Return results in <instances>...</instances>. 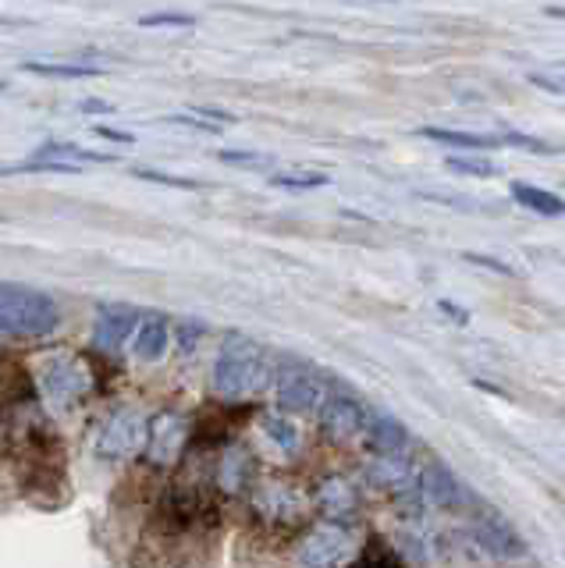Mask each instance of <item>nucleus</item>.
Instances as JSON below:
<instances>
[{
  "instance_id": "nucleus-1",
  "label": "nucleus",
  "mask_w": 565,
  "mask_h": 568,
  "mask_svg": "<svg viewBox=\"0 0 565 568\" xmlns=\"http://www.w3.org/2000/svg\"><path fill=\"white\" fill-rule=\"evenodd\" d=\"M267 380H271V363L264 348L246 338H228L214 363V395L224 402H246L264 391Z\"/></svg>"
},
{
  "instance_id": "nucleus-2",
  "label": "nucleus",
  "mask_w": 565,
  "mask_h": 568,
  "mask_svg": "<svg viewBox=\"0 0 565 568\" xmlns=\"http://www.w3.org/2000/svg\"><path fill=\"white\" fill-rule=\"evenodd\" d=\"M57 327V306L29 284L0 281V334L8 338H47Z\"/></svg>"
},
{
  "instance_id": "nucleus-3",
  "label": "nucleus",
  "mask_w": 565,
  "mask_h": 568,
  "mask_svg": "<svg viewBox=\"0 0 565 568\" xmlns=\"http://www.w3.org/2000/svg\"><path fill=\"white\" fill-rule=\"evenodd\" d=\"M356 558V537L342 522H320L299 544L303 568H345Z\"/></svg>"
},
{
  "instance_id": "nucleus-4",
  "label": "nucleus",
  "mask_w": 565,
  "mask_h": 568,
  "mask_svg": "<svg viewBox=\"0 0 565 568\" xmlns=\"http://www.w3.org/2000/svg\"><path fill=\"white\" fill-rule=\"evenodd\" d=\"M146 430H150V423H146L143 412L139 409H118L104 426H100L97 451L111 462L132 459L146 448Z\"/></svg>"
},
{
  "instance_id": "nucleus-5",
  "label": "nucleus",
  "mask_w": 565,
  "mask_h": 568,
  "mask_svg": "<svg viewBox=\"0 0 565 568\" xmlns=\"http://www.w3.org/2000/svg\"><path fill=\"white\" fill-rule=\"evenodd\" d=\"M306 494L295 483L285 480H267L253 490V512L260 515L267 526H295L306 515Z\"/></svg>"
},
{
  "instance_id": "nucleus-6",
  "label": "nucleus",
  "mask_w": 565,
  "mask_h": 568,
  "mask_svg": "<svg viewBox=\"0 0 565 568\" xmlns=\"http://www.w3.org/2000/svg\"><path fill=\"white\" fill-rule=\"evenodd\" d=\"M185 444H189V423L178 416V412H160V416L150 419L143 451L157 469H171L175 462L182 459Z\"/></svg>"
},
{
  "instance_id": "nucleus-7",
  "label": "nucleus",
  "mask_w": 565,
  "mask_h": 568,
  "mask_svg": "<svg viewBox=\"0 0 565 568\" xmlns=\"http://www.w3.org/2000/svg\"><path fill=\"white\" fill-rule=\"evenodd\" d=\"M89 391V373L79 359H50L43 366V395L57 409L79 405V398Z\"/></svg>"
},
{
  "instance_id": "nucleus-8",
  "label": "nucleus",
  "mask_w": 565,
  "mask_h": 568,
  "mask_svg": "<svg viewBox=\"0 0 565 568\" xmlns=\"http://www.w3.org/2000/svg\"><path fill=\"white\" fill-rule=\"evenodd\" d=\"M328 398L324 380L303 366H285L278 373V402L285 412H313Z\"/></svg>"
},
{
  "instance_id": "nucleus-9",
  "label": "nucleus",
  "mask_w": 565,
  "mask_h": 568,
  "mask_svg": "<svg viewBox=\"0 0 565 568\" xmlns=\"http://www.w3.org/2000/svg\"><path fill=\"white\" fill-rule=\"evenodd\" d=\"M363 426H367V412L356 398L331 395L320 402V430H324L331 441H352Z\"/></svg>"
},
{
  "instance_id": "nucleus-10",
  "label": "nucleus",
  "mask_w": 565,
  "mask_h": 568,
  "mask_svg": "<svg viewBox=\"0 0 565 568\" xmlns=\"http://www.w3.org/2000/svg\"><path fill=\"white\" fill-rule=\"evenodd\" d=\"M136 309L128 306H104L97 313V324H93V345L104 348V352H118V348L136 334Z\"/></svg>"
},
{
  "instance_id": "nucleus-11",
  "label": "nucleus",
  "mask_w": 565,
  "mask_h": 568,
  "mask_svg": "<svg viewBox=\"0 0 565 568\" xmlns=\"http://www.w3.org/2000/svg\"><path fill=\"white\" fill-rule=\"evenodd\" d=\"M423 139L448 142V146H466V150H495V146H526V150H544L537 139L526 135H473V132H452V128H423Z\"/></svg>"
},
{
  "instance_id": "nucleus-12",
  "label": "nucleus",
  "mask_w": 565,
  "mask_h": 568,
  "mask_svg": "<svg viewBox=\"0 0 565 568\" xmlns=\"http://www.w3.org/2000/svg\"><path fill=\"white\" fill-rule=\"evenodd\" d=\"M420 490H423V498L438 508H459L462 501H466V490H462V483L455 480V473L441 466V462H431V466L423 469Z\"/></svg>"
},
{
  "instance_id": "nucleus-13",
  "label": "nucleus",
  "mask_w": 565,
  "mask_h": 568,
  "mask_svg": "<svg viewBox=\"0 0 565 568\" xmlns=\"http://www.w3.org/2000/svg\"><path fill=\"white\" fill-rule=\"evenodd\" d=\"M477 540L487 554H495V558H519L526 551L519 533L502 519V515H484L477 522Z\"/></svg>"
},
{
  "instance_id": "nucleus-14",
  "label": "nucleus",
  "mask_w": 565,
  "mask_h": 568,
  "mask_svg": "<svg viewBox=\"0 0 565 568\" xmlns=\"http://www.w3.org/2000/svg\"><path fill=\"white\" fill-rule=\"evenodd\" d=\"M249 476H253L249 451L242 444H228L221 451V459H217V466H214V487H221L224 494H239V490H246Z\"/></svg>"
},
{
  "instance_id": "nucleus-15",
  "label": "nucleus",
  "mask_w": 565,
  "mask_h": 568,
  "mask_svg": "<svg viewBox=\"0 0 565 568\" xmlns=\"http://www.w3.org/2000/svg\"><path fill=\"white\" fill-rule=\"evenodd\" d=\"M356 505H359L356 487L349 480H342V476H328V480L317 487V508L328 522L349 519V515L356 512Z\"/></svg>"
},
{
  "instance_id": "nucleus-16",
  "label": "nucleus",
  "mask_w": 565,
  "mask_h": 568,
  "mask_svg": "<svg viewBox=\"0 0 565 568\" xmlns=\"http://www.w3.org/2000/svg\"><path fill=\"white\" fill-rule=\"evenodd\" d=\"M367 437H370V444H374V451H381V455H402V451L409 448V434H406V426L391 419V416H384V412H374V416H367Z\"/></svg>"
},
{
  "instance_id": "nucleus-17",
  "label": "nucleus",
  "mask_w": 565,
  "mask_h": 568,
  "mask_svg": "<svg viewBox=\"0 0 565 568\" xmlns=\"http://www.w3.org/2000/svg\"><path fill=\"white\" fill-rule=\"evenodd\" d=\"M168 341H171V331L164 324L160 317H146L143 324H136V338H132V352L136 359L143 363H157L168 352Z\"/></svg>"
},
{
  "instance_id": "nucleus-18",
  "label": "nucleus",
  "mask_w": 565,
  "mask_h": 568,
  "mask_svg": "<svg viewBox=\"0 0 565 568\" xmlns=\"http://www.w3.org/2000/svg\"><path fill=\"white\" fill-rule=\"evenodd\" d=\"M512 196H516L519 206H526V210H534L541 217H565V199L555 196V192L541 189V185L516 182V185H512Z\"/></svg>"
},
{
  "instance_id": "nucleus-19",
  "label": "nucleus",
  "mask_w": 565,
  "mask_h": 568,
  "mask_svg": "<svg viewBox=\"0 0 565 568\" xmlns=\"http://www.w3.org/2000/svg\"><path fill=\"white\" fill-rule=\"evenodd\" d=\"M25 72L43 75V79H97L100 68L93 64H57V61H25Z\"/></svg>"
},
{
  "instance_id": "nucleus-20",
  "label": "nucleus",
  "mask_w": 565,
  "mask_h": 568,
  "mask_svg": "<svg viewBox=\"0 0 565 568\" xmlns=\"http://www.w3.org/2000/svg\"><path fill=\"white\" fill-rule=\"evenodd\" d=\"M36 157H47V160H64V164H107V157H100V153L86 150V146H75V142H43L40 150H36Z\"/></svg>"
},
{
  "instance_id": "nucleus-21",
  "label": "nucleus",
  "mask_w": 565,
  "mask_h": 568,
  "mask_svg": "<svg viewBox=\"0 0 565 568\" xmlns=\"http://www.w3.org/2000/svg\"><path fill=\"white\" fill-rule=\"evenodd\" d=\"M264 434L271 437V441L285 451V455H292L295 448H299V430L288 423V419H281V416H264Z\"/></svg>"
},
{
  "instance_id": "nucleus-22",
  "label": "nucleus",
  "mask_w": 565,
  "mask_h": 568,
  "mask_svg": "<svg viewBox=\"0 0 565 568\" xmlns=\"http://www.w3.org/2000/svg\"><path fill=\"white\" fill-rule=\"evenodd\" d=\"M271 185H278V189H288V192H306V189H320V185H328V175H320V171L271 175Z\"/></svg>"
},
{
  "instance_id": "nucleus-23",
  "label": "nucleus",
  "mask_w": 565,
  "mask_h": 568,
  "mask_svg": "<svg viewBox=\"0 0 565 568\" xmlns=\"http://www.w3.org/2000/svg\"><path fill=\"white\" fill-rule=\"evenodd\" d=\"M139 25H143V29H192V25H196V18L192 15H143L139 18Z\"/></svg>"
},
{
  "instance_id": "nucleus-24",
  "label": "nucleus",
  "mask_w": 565,
  "mask_h": 568,
  "mask_svg": "<svg viewBox=\"0 0 565 568\" xmlns=\"http://www.w3.org/2000/svg\"><path fill=\"white\" fill-rule=\"evenodd\" d=\"M136 178H146V182H160V185H175V189H200L196 178H178L168 171H150V167H139Z\"/></svg>"
},
{
  "instance_id": "nucleus-25",
  "label": "nucleus",
  "mask_w": 565,
  "mask_h": 568,
  "mask_svg": "<svg viewBox=\"0 0 565 568\" xmlns=\"http://www.w3.org/2000/svg\"><path fill=\"white\" fill-rule=\"evenodd\" d=\"M367 568H402V565H398V558L381 544V540H374V547L367 551Z\"/></svg>"
},
{
  "instance_id": "nucleus-26",
  "label": "nucleus",
  "mask_w": 565,
  "mask_h": 568,
  "mask_svg": "<svg viewBox=\"0 0 565 568\" xmlns=\"http://www.w3.org/2000/svg\"><path fill=\"white\" fill-rule=\"evenodd\" d=\"M452 171H462V175H477V178H491L495 167L491 164H477V160H466V157H452Z\"/></svg>"
},
{
  "instance_id": "nucleus-27",
  "label": "nucleus",
  "mask_w": 565,
  "mask_h": 568,
  "mask_svg": "<svg viewBox=\"0 0 565 568\" xmlns=\"http://www.w3.org/2000/svg\"><path fill=\"white\" fill-rule=\"evenodd\" d=\"M221 160L235 164V167H260V164H267V157H260V153H242V150H224Z\"/></svg>"
},
{
  "instance_id": "nucleus-28",
  "label": "nucleus",
  "mask_w": 565,
  "mask_h": 568,
  "mask_svg": "<svg viewBox=\"0 0 565 568\" xmlns=\"http://www.w3.org/2000/svg\"><path fill=\"white\" fill-rule=\"evenodd\" d=\"M97 135H100V139H111V142H136V135L118 132V128H104V125L97 128Z\"/></svg>"
},
{
  "instance_id": "nucleus-29",
  "label": "nucleus",
  "mask_w": 565,
  "mask_h": 568,
  "mask_svg": "<svg viewBox=\"0 0 565 568\" xmlns=\"http://www.w3.org/2000/svg\"><path fill=\"white\" fill-rule=\"evenodd\" d=\"M82 111L86 114H114V107H111V103H104V100H86Z\"/></svg>"
},
{
  "instance_id": "nucleus-30",
  "label": "nucleus",
  "mask_w": 565,
  "mask_h": 568,
  "mask_svg": "<svg viewBox=\"0 0 565 568\" xmlns=\"http://www.w3.org/2000/svg\"><path fill=\"white\" fill-rule=\"evenodd\" d=\"M0 89H4V82H0Z\"/></svg>"
},
{
  "instance_id": "nucleus-31",
  "label": "nucleus",
  "mask_w": 565,
  "mask_h": 568,
  "mask_svg": "<svg viewBox=\"0 0 565 568\" xmlns=\"http://www.w3.org/2000/svg\"><path fill=\"white\" fill-rule=\"evenodd\" d=\"M562 89H565V82H562Z\"/></svg>"
},
{
  "instance_id": "nucleus-32",
  "label": "nucleus",
  "mask_w": 565,
  "mask_h": 568,
  "mask_svg": "<svg viewBox=\"0 0 565 568\" xmlns=\"http://www.w3.org/2000/svg\"><path fill=\"white\" fill-rule=\"evenodd\" d=\"M0 25H4V22H0Z\"/></svg>"
}]
</instances>
